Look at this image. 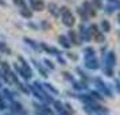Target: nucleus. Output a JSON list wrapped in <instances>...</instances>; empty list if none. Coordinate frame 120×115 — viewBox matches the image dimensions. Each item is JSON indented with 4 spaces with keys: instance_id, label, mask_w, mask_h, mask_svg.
Here are the masks:
<instances>
[{
    "instance_id": "nucleus-1",
    "label": "nucleus",
    "mask_w": 120,
    "mask_h": 115,
    "mask_svg": "<svg viewBox=\"0 0 120 115\" xmlns=\"http://www.w3.org/2000/svg\"><path fill=\"white\" fill-rule=\"evenodd\" d=\"M60 15H61V22L62 24L68 28H71L74 24H76V16L74 14L71 12V10L69 7H60Z\"/></svg>"
},
{
    "instance_id": "nucleus-2",
    "label": "nucleus",
    "mask_w": 120,
    "mask_h": 115,
    "mask_svg": "<svg viewBox=\"0 0 120 115\" xmlns=\"http://www.w3.org/2000/svg\"><path fill=\"white\" fill-rule=\"evenodd\" d=\"M93 81H94V84H96V89H98L105 98H113V93H112V91H111V87H109L108 84L104 83V80L101 79V77H94Z\"/></svg>"
},
{
    "instance_id": "nucleus-3",
    "label": "nucleus",
    "mask_w": 120,
    "mask_h": 115,
    "mask_svg": "<svg viewBox=\"0 0 120 115\" xmlns=\"http://www.w3.org/2000/svg\"><path fill=\"white\" fill-rule=\"evenodd\" d=\"M84 68H86L89 71H97L101 68L100 65V60H98L96 56L92 57H84Z\"/></svg>"
},
{
    "instance_id": "nucleus-4",
    "label": "nucleus",
    "mask_w": 120,
    "mask_h": 115,
    "mask_svg": "<svg viewBox=\"0 0 120 115\" xmlns=\"http://www.w3.org/2000/svg\"><path fill=\"white\" fill-rule=\"evenodd\" d=\"M39 49L42 50L43 53H47V54H51V56H61L62 52L60 49H57L55 46H51V45L46 44V42H39Z\"/></svg>"
},
{
    "instance_id": "nucleus-5",
    "label": "nucleus",
    "mask_w": 120,
    "mask_h": 115,
    "mask_svg": "<svg viewBox=\"0 0 120 115\" xmlns=\"http://www.w3.org/2000/svg\"><path fill=\"white\" fill-rule=\"evenodd\" d=\"M78 35H80V38L82 39V42H89L92 38V34H90V30L89 27L85 26V23L82 22L80 24V27H78Z\"/></svg>"
},
{
    "instance_id": "nucleus-6",
    "label": "nucleus",
    "mask_w": 120,
    "mask_h": 115,
    "mask_svg": "<svg viewBox=\"0 0 120 115\" xmlns=\"http://www.w3.org/2000/svg\"><path fill=\"white\" fill-rule=\"evenodd\" d=\"M8 108H10V111H11L14 115H20V114L27 115V111L23 108V104L20 103V102H18V100H14V102H11Z\"/></svg>"
},
{
    "instance_id": "nucleus-7",
    "label": "nucleus",
    "mask_w": 120,
    "mask_h": 115,
    "mask_svg": "<svg viewBox=\"0 0 120 115\" xmlns=\"http://www.w3.org/2000/svg\"><path fill=\"white\" fill-rule=\"evenodd\" d=\"M51 106L54 107V111H55L58 115H71V114H69V111L65 108V103H62L61 100H57V99H54Z\"/></svg>"
},
{
    "instance_id": "nucleus-8",
    "label": "nucleus",
    "mask_w": 120,
    "mask_h": 115,
    "mask_svg": "<svg viewBox=\"0 0 120 115\" xmlns=\"http://www.w3.org/2000/svg\"><path fill=\"white\" fill-rule=\"evenodd\" d=\"M81 6H82V8L86 11V14L89 15V18H94L96 15H97V10H96V7L92 4L90 0H84Z\"/></svg>"
},
{
    "instance_id": "nucleus-9",
    "label": "nucleus",
    "mask_w": 120,
    "mask_h": 115,
    "mask_svg": "<svg viewBox=\"0 0 120 115\" xmlns=\"http://www.w3.org/2000/svg\"><path fill=\"white\" fill-rule=\"evenodd\" d=\"M68 38L70 41V44L74 45V46H81L82 45V39L80 38L78 31H74V30L69 28V31H68Z\"/></svg>"
},
{
    "instance_id": "nucleus-10",
    "label": "nucleus",
    "mask_w": 120,
    "mask_h": 115,
    "mask_svg": "<svg viewBox=\"0 0 120 115\" xmlns=\"http://www.w3.org/2000/svg\"><path fill=\"white\" fill-rule=\"evenodd\" d=\"M30 62L33 64V66L39 72V75L43 77V79H47V77H49V73H47V71H46V66L42 65V64H41L38 60H35V58H31V60H30Z\"/></svg>"
},
{
    "instance_id": "nucleus-11",
    "label": "nucleus",
    "mask_w": 120,
    "mask_h": 115,
    "mask_svg": "<svg viewBox=\"0 0 120 115\" xmlns=\"http://www.w3.org/2000/svg\"><path fill=\"white\" fill-rule=\"evenodd\" d=\"M104 64L115 68V65L117 64V58H116V54H115L113 50H109L107 54H104Z\"/></svg>"
},
{
    "instance_id": "nucleus-12",
    "label": "nucleus",
    "mask_w": 120,
    "mask_h": 115,
    "mask_svg": "<svg viewBox=\"0 0 120 115\" xmlns=\"http://www.w3.org/2000/svg\"><path fill=\"white\" fill-rule=\"evenodd\" d=\"M46 3H45V0H30V7H31V10L35 12H41L43 11L45 8H46Z\"/></svg>"
},
{
    "instance_id": "nucleus-13",
    "label": "nucleus",
    "mask_w": 120,
    "mask_h": 115,
    "mask_svg": "<svg viewBox=\"0 0 120 115\" xmlns=\"http://www.w3.org/2000/svg\"><path fill=\"white\" fill-rule=\"evenodd\" d=\"M14 69H15V72L18 73V76H20L23 80H26V81L31 80V77H33V76H31V75L26 71V69H23L19 64H16V62H15V64H14Z\"/></svg>"
},
{
    "instance_id": "nucleus-14",
    "label": "nucleus",
    "mask_w": 120,
    "mask_h": 115,
    "mask_svg": "<svg viewBox=\"0 0 120 115\" xmlns=\"http://www.w3.org/2000/svg\"><path fill=\"white\" fill-rule=\"evenodd\" d=\"M57 41H58L60 46H62V48L66 49V50H69L71 46H73V45L70 44L69 38H68V35H64V34H60V35H58V38H57Z\"/></svg>"
},
{
    "instance_id": "nucleus-15",
    "label": "nucleus",
    "mask_w": 120,
    "mask_h": 115,
    "mask_svg": "<svg viewBox=\"0 0 120 115\" xmlns=\"http://www.w3.org/2000/svg\"><path fill=\"white\" fill-rule=\"evenodd\" d=\"M46 8H47V11H49V14L51 15L53 18H58L60 16V7L57 6L55 3H53V1H50V3H47V6H46Z\"/></svg>"
},
{
    "instance_id": "nucleus-16",
    "label": "nucleus",
    "mask_w": 120,
    "mask_h": 115,
    "mask_svg": "<svg viewBox=\"0 0 120 115\" xmlns=\"http://www.w3.org/2000/svg\"><path fill=\"white\" fill-rule=\"evenodd\" d=\"M18 61H19V64H20V66H22L23 69H26V71H27L28 73H30V75L33 76V75H34V69L31 68V65L28 64V61L26 60V58H24L23 56H20V54L18 56Z\"/></svg>"
},
{
    "instance_id": "nucleus-17",
    "label": "nucleus",
    "mask_w": 120,
    "mask_h": 115,
    "mask_svg": "<svg viewBox=\"0 0 120 115\" xmlns=\"http://www.w3.org/2000/svg\"><path fill=\"white\" fill-rule=\"evenodd\" d=\"M71 87H73V89L74 91H78V92H81V91H86L88 89V83L85 81H77V80H74V81H71Z\"/></svg>"
},
{
    "instance_id": "nucleus-18",
    "label": "nucleus",
    "mask_w": 120,
    "mask_h": 115,
    "mask_svg": "<svg viewBox=\"0 0 120 115\" xmlns=\"http://www.w3.org/2000/svg\"><path fill=\"white\" fill-rule=\"evenodd\" d=\"M33 12L34 11L31 10V7H27V6L19 8V14H20V16L24 18V19H31V18H33Z\"/></svg>"
},
{
    "instance_id": "nucleus-19",
    "label": "nucleus",
    "mask_w": 120,
    "mask_h": 115,
    "mask_svg": "<svg viewBox=\"0 0 120 115\" xmlns=\"http://www.w3.org/2000/svg\"><path fill=\"white\" fill-rule=\"evenodd\" d=\"M76 12H77V15L80 16V19H81L84 23L88 22V20L90 19V18H89V15L86 14V11L82 8V6H78V7H77V8H76Z\"/></svg>"
},
{
    "instance_id": "nucleus-20",
    "label": "nucleus",
    "mask_w": 120,
    "mask_h": 115,
    "mask_svg": "<svg viewBox=\"0 0 120 115\" xmlns=\"http://www.w3.org/2000/svg\"><path fill=\"white\" fill-rule=\"evenodd\" d=\"M1 92H3V95H4L6 100H10V103L14 102L15 98H16V93L14 92V91H11L10 88H3V89H1Z\"/></svg>"
},
{
    "instance_id": "nucleus-21",
    "label": "nucleus",
    "mask_w": 120,
    "mask_h": 115,
    "mask_svg": "<svg viewBox=\"0 0 120 115\" xmlns=\"http://www.w3.org/2000/svg\"><path fill=\"white\" fill-rule=\"evenodd\" d=\"M76 73L80 76V79H81L82 81H85V83H89L90 81V77H89V75H88L86 72H84V69L82 68H80V66H76Z\"/></svg>"
},
{
    "instance_id": "nucleus-22",
    "label": "nucleus",
    "mask_w": 120,
    "mask_h": 115,
    "mask_svg": "<svg viewBox=\"0 0 120 115\" xmlns=\"http://www.w3.org/2000/svg\"><path fill=\"white\" fill-rule=\"evenodd\" d=\"M89 95H90V96H92V98L94 99V100L100 102V103L105 100V96H104V95H103L101 92H100L98 89H90V91H89Z\"/></svg>"
},
{
    "instance_id": "nucleus-23",
    "label": "nucleus",
    "mask_w": 120,
    "mask_h": 115,
    "mask_svg": "<svg viewBox=\"0 0 120 115\" xmlns=\"http://www.w3.org/2000/svg\"><path fill=\"white\" fill-rule=\"evenodd\" d=\"M42 85H43L45 89L49 93H51V95H54V96H58V95H60V91H58L53 84H50V83H42Z\"/></svg>"
},
{
    "instance_id": "nucleus-24",
    "label": "nucleus",
    "mask_w": 120,
    "mask_h": 115,
    "mask_svg": "<svg viewBox=\"0 0 120 115\" xmlns=\"http://www.w3.org/2000/svg\"><path fill=\"white\" fill-rule=\"evenodd\" d=\"M23 42L27 45V46H30L33 50H39V44L35 42L34 39H31L30 37H23Z\"/></svg>"
},
{
    "instance_id": "nucleus-25",
    "label": "nucleus",
    "mask_w": 120,
    "mask_h": 115,
    "mask_svg": "<svg viewBox=\"0 0 120 115\" xmlns=\"http://www.w3.org/2000/svg\"><path fill=\"white\" fill-rule=\"evenodd\" d=\"M100 28H101V31H103V33H109V31L112 30V24H111V22H109V20L103 19V20H101V23H100Z\"/></svg>"
},
{
    "instance_id": "nucleus-26",
    "label": "nucleus",
    "mask_w": 120,
    "mask_h": 115,
    "mask_svg": "<svg viewBox=\"0 0 120 115\" xmlns=\"http://www.w3.org/2000/svg\"><path fill=\"white\" fill-rule=\"evenodd\" d=\"M101 69H103V73H104L107 77H113V76H115V69H113V66H109V65H105V64H104V66L101 68Z\"/></svg>"
},
{
    "instance_id": "nucleus-27",
    "label": "nucleus",
    "mask_w": 120,
    "mask_h": 115,
    "mask_svg": "<svg viewBox=\"0 0 120 115\" xmlns=\"http://www.w3.org/2000/svg\"><path fill=\"white\" fill-rule=\"evenodd\" d=\"M39 27L42 28V31H50V30L53 28V24L50 23V20L43 19V20H41V22H39Z\"/></svg>"
},
{
    "instance_id": "nucleus-28",
    "label": "nucleus",
    "mask_w": 120,
    "mask_h": 115,
    "mask_svg": "<svg viewBox=\"0 0 120 115\" xmlns=\"http://www.w3.org/2000/svg\"><path fill=\"white\" fill-rule=\"evenodd\" d=\"M93 39H94L96 44H104V42H105V33H103V31L100 30L97 34L93 35Z\"/></svg>"
},
{
    "instance_id": "nucleus-29",
    "label": "nucleus",
    "mask_w": 120,
    "mask_h": 115,
    "mask_svg": "<svg viewBox=\"0 0 120 115\" xmlns=\"http://www.w3.org/2000/svg\"><path fill=\"white\" fill-rule=\"evenodd\" d=\"M82 53H84V57H92V56H96V49L93 46H85Z\"/></svg>"
},
{
    "instance_id": "nucleus-30",
    "label": "nucleus",
    "mask_w": 120,
    "mask_h": 115,
    "mask_svg": "<svg viewBox=\"0 0 120 115\" xmlns=\"http://www.w3.org/2000/svg\"><path fill=\"white\" fill-rule=\"evenodd\" d=\"M16 87L19 88V91H20V92L26 93V95H30V93H31V91H30V87H28V84H24V83L19 81V83L16 84Z\"/></svg>"
},
{
    "instance_id": "nucleus-31",
    "label": "nucleus",
    "mask_w": 120,
    "mask_h": 115,
    "mask_svg": "<svg viewBox=\"0 0 120 115\" xmlns=\"http://www.w3.org/2000/svg\"><path fill=\"white\" fill-rule=\"evenodd\" d=\"M0 53H3V54H11L12 53L11 48H10L4 41H0Z\"/></svg>"
},
{
    "instance_id": "nucleus-32",
    "label": "nucleus",
    "mask_w": 120,
    "mask_h": 115,
    "mask_svg": "<svg viewBox=\"0 0 120 115\" xmlns=\"http://www.w3.org/2000/svg\"><path fill=\"white\" fill-rule=\"evenodd\" d=\"M42 62H43V65L46 66L47 69H50V71H54V69H55V64L51 60H49V58H43Z\"/></svg>"
},
{
    "instance_id": "nucleus-33",
    "label": "nucleus",
    "mask_w": 120,
    "mask_h": 115,
    "mask_svg": "<svg viewBox=\"0 0 120 115\" xmlns=\"http://www.w3.org/2000/svg\"><path fill=\"white\" fill-rule=\"evenodd\" d=\"M66 54V58H69L70 61H73V62H77V61L80 60V56L77 54V53H73V52H68V53H65Z\"/></svg>"
},
{
    "instance_id": "nucleus-34",
    "label": "nucleus",
    "mask_w": 120,
    "mask_h": 115,
    "mask_svg": "<svg viewBox=\"0 0 120 115\" xmlns=\"http://www.w3.org/2000/svg\"><path fill=\"white\" fill-rule=\"evenodd\" d=\"M61 75H62V77L65 79L66 81H69V83H71V81H74V80H76V79H74V76L71 75L70 72H66V71H64L62 73H61Z\"/></svg>"
},
{
    "instance_id": "nucleus-35",
    "label": "nucleus",
    "mask_w": 120,
    "mask_h": 115,
    "mask_svg": "<svg viewBox=\"0 0 120 115\" xmlns=\"http://www.w3.org/2000/svg\"><path fill=\"white\" fill-rule=\"evenodd\" d=\"M89 30H90V34H92V38H93V35L97 34L101 28H100V26H97L96 23H90V24H89Z\"/></svg>"
},
{
    "instance_id": "nucleus-36",
    "label": "nucleus",
    "mask_w": 120,
    "mask_h": 115,
    "mask_svg": "<svg viewBox=\"0 0 120 115\" xmlns=\"http://www.w3.org/2000/svg\"><path fill=\"white\" fill-rule=\"evenodd\" d=\"M103 10H104V12H105L107 15H112V14H113V12L116 11V8H115V7L112 6V4H108V3H107V6L104 7Z\"/></svg>"
},
{
    "instance_id": "nucleus-37",
    "label": "nucleus",
    "mask_w": 120,
    "mask_h": 115,
    "mask_svg": "<svg viewBox=\"0 0 120 115\" xmlns=\"http://www.w3.org/2000/svg\"><path fill=\"white\" fill-rule=\"evenodd\" d=\"M90 1L96 7V10H103L104 8V0H90Z\"/></svg>"
},
{
    "instance_id": "nucleus-38",
    "label": "nucleus",
    "mask_w": 120,
    "mask_h": 115,
    "mask_svg": "<svg viewBox=\"0 0 120 115\" xmlns=\"http://www.w3.org/2000/svg\"><path fill=\"white\" fill-rule=\"evenodd\" d=\"M0 69L4 72H10L11 71V66H10V64L7 61H0Z\"/></svg>"
},
{
    "instance_id": "nucleus-39",
    "label": "nucleus",
    "mask_w": 120,
    "mask_h": 115,
    "mask_svg": "<svg viewBox=\"0 0 120 115\" xmlns=\"http://www.w3.org/2000/svg\"><path fill=\"white\" fill-rule=\"evenodd\" d=\"M82 110H84V112H85L86 115H96V112L92 110V107H90V106H88V104H84Z\"/></svg>"
},
{
    "instance_id": "nucleus-40",
    "label": "nucleus",
    "mask_w": 120,
    "mask_h": 115,
    "mask_svg": "<svg viewBox=\"0 0 120 115\" xmlns=\"http://www.w3.org/2000/svg\"><path fill=\"white\" fill-rule=\"evenodd\" d=\"M27 27L31 28V30H34V31H37V30H39V24H37V23L33 22V20H28L27 22Z\"/></svg>"
},
{
    "instance_id": "nucleus-41",
    "label": "nucleus",
    "mask_w": 120,
    "mask_h": 115,
    "mask_svg": "<svg viewBox=\"0 0 120 115\" xmlns=\"http://www.w3.org/2000/svg\"><path fill=\"white\" fill-rule=\"evenodd\" d=\"M107 3L112 4L116 10H120V0H107Z\"/></svg>"
},
{
    "instance_id": "nucleus-42",
    "label": "nucleus",
    "mask_w": 120,
    "mask_h": 115,
    "mask_svg": "<svg viewBox=\"0 0 120 115\" xmlns=\"http://www.w3.org/2000/svg\"><path fill=\"white\" fill-rule=\"evenodd\" d=\"M12 3H14L16 7H19V8L26 6V0H12Z\"/></svg>"
},
{
    "instance_id": "nucleus-43",
    "label": "nucleus",
    "mask_w": 120,
    "mask_h": 115,
    "mask_svg": "<svg viewBox=\"0 0 120 115\" xmlns=\"http://www.w3.org/2000/svg\"><path fill=\"white\" fill-rule=\"evenodd\" d=\"M8 107H10V104L7 103V100H4V102H0V111H6Z\"/></svg>"
},
{
    "instance_id": "nucleus-44",
    "label": "nucleus",
    "mask_w": 120,
    "mask_h": 115,
    "mask_svg": "<svg viewBox=\"0 0 120 115\" xmlns=\"http://www.w3.org/2000/svg\"><path fill=\"white\" fill-rule=\"evenodd\" d=\"M55 58H57V61L60 62L61 65H66V64H68V61H66V58H64V57H62V54H61V56H57Z\"/></svg>"
},
{
    "instance_id": "nucleus-45",
    "label": "nucleus",
    "mask_w": 120,
    "mask_h": 115,
    "mask_svg": "<svg viewBox=\"0 0 120 115\" xmlns=\"http://www.w3.org/2000/svg\"><path fill=\"white\" fill-rule=\"evenodd\" d=\"M65 108L69 111V114H71V115L74 114V110H73V107H71L70 103H65Z\"/></svg>"
},
{
    "instance_id": "nucleus-46",
    "label": "nucleus",
    "mask_w": 120,
    "mask_h": 115,
    "mask_svg": "<svg viewBox=\"0 0 120 115\" xmlns=\"http://www.w3.org/2000/svg\"><path fill=\"white\" fill-rule=\"evenodd\" d=\"M115 88H116V91H117V93H120V79L117 80H115Z\"/></svg>"
},
{
    "instance_id": "nucleus-47",
    "label": "nucleus",
    "mask_w": 120,
    "mask_h": 115,
    "mask_svg": "<svg viewBox=\"0 0 120 115\" xmlns=\"http://www.w3.org/2000/svg\"><path fill=\"white\" fill-rule=\"evenodd\" d=\"M8 4H7L6 0H0V7H7Z\"/></svg>"
},
{
    "instance_id": "nucleus-48",
    "label": "nucleus",
    "mask_w": 120,
    "mask_h": 115,
    "mask_svg": "<svg viewBox=\"0 0 120 115\" xmlns=\"http://www.w3.org/2000/svg\"><path fill=\"white\" fill-rule=\"evenodd\" d=\"M117 23H119V24H120V11L117 12Z\"/></svg>"
},
{
    "instance_id": "nucleus-49",
    "label": "nucleus",
    "mask_w": 120,
    "mask_h": 115,
    "mask_svg": "<svg viewBox=\"0 0 120 115\" xmlns=\"http://www.w3.org/2000/svg\"><path fill=\"white\" fill-rule=\"evenodd\" d=\"M3 115H14V114H12L11 111H10V112H4V114H3Z\"/></svg>"
},
{
    "instance_id": "nucleus-50",
    "label": "nucleus",
    "mask_w": 120,
    "mask_h": 115,
    "mask_svg": "<svg viewBox=\"0 0 120 115\" xmlns=\"http://www.w3.org/2000/svg\"><path fill=\"white\" fill-rule=\"evenodd\" d=\"M1 85H3V81L0 80V91H1Z\"/></svg>"
},
{
    "instance_id": "nucleus-51",
    "label": "nucleus",
    "mask_w": 120,
    "mask_h": 115,
    "mask_svg": "<svg viewBox=\"0 0 120 115\" xmlns=\"http://www.w3.org/2000/svg\"><path fill=\"white\" fill-rule=\"evenodd\" d=\"M96 115H108V114H96Z\"/></svg>"
},
{
    "instance_id": "nucleus-52",
    "label": "nucleus",
    "mask_w": 120,
    "mask_h": 115,
    "mask_svg": "<svg viewBox=\"0 0 120 115\" xmlns=\"http://www.w3.org/2000/svg\"><path fill=\"white\" fill-rule=\"evenodd\" d=\"M119 79H120V72H119Z\"/></svg>"
}]
</instances>
